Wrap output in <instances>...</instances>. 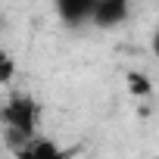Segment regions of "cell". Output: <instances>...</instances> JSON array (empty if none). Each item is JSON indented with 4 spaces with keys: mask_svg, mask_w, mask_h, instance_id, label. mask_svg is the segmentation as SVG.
<instances>
[{
    "mask_svg": "<svg viewBox=\"0 0 159 159\" xmlns=\"http://www.w3.org/2000/svg\"><path fill=\"white\" fill-rule=\"evenodd\" d=\"M0 119H3L7 128H16L28 137H34V122H38V103L31 97H13L3 112H0Z\"/></svg>",
    "mask_w": 159,
    "mask_h": 159,
    "instance_id": "1",
    "label": "cell"
},
{
    "mask_svg": "<svg viewBox=\"0 0 159 159\" xmlns=\"http://www.w3.org/2000/svg\"><path fill=\"white\" fill-rule=\"evenodd\" d=\"M128 19V0H97L91 22L97 28H116Z\"/></svg>",
    "mask_w": 159,
    "mask_h": 159,
    "instance_id": "2",
    "label": "cell"
},
{
    "mask_svg": "<svg viewBox=\"0 0 159 159\" xmlns=\"http://www.w3.org/2000/svg\"><path fill=\"white\" fill-rule=\"evenodd\" d=\"M94 7L97 0H56V13L66 25H81V22H91L94 16Z\"/></svg>",
    "mask_w": 159,
    "mask_h": 159,
    "instance_id": "3",
    "label": "cell"
},
{
    "mask_svg": "<svg viewBox=\"0 0 159 159\" xmlns=\"http://www.w3.org/2000/svg\"><path fill=\"white\" fill-rule=\"evenodd\" d=\"M19 159H66V153L50 137H31V143L19 150Z\"/></svg>",
    "mask_w": 159,
    "mask_h": 159,
    "instance_id": "4",
    "label": "cell"
},
{
    "mask_svg": "<svg viewBox=\"0 0 159 159\" xmlns=\"http://www.w3.org/2000/svg\"><path fill=\"white\" fill-rule=\"evenodd\" d=\"M13 75H16V59H13L3 47H0V84H10Z\"/></svg>",
    "mask_w": 159,
    "mask_h": 159,
    "instance_id": "5",
    "label": "cell"
},
{
    "mask_svg": "<svg viewBox=\"0 0 159 159\" xmlns=\"http://www.w3.org/2000/svg\"><path fill=\"white\" fill-rule=\"evenodd\" d=\"M128 88H131V94H134V97H150V94H153V84L147 81L143 75H137V72H131V75H128Z\"/></svg>",
    "mask_w": 159,
    "mask_h": 159,
    "instance_id": "6",
    "label": "cell"
},
{
    "mask_svg": "<svg viewBox=\"0 0 159 159\" xmlns=\"http://www.w3.org/2000/svg\"><path fill=\"white\" fill-rule=\"evenodd\" d=\"M150 44H153V53L159 56V22H156V31H153V41Z\"/></svg>",
    "mask_w": 159,
    "mask_h": 159,
    "instance_id": "7",
    "label": "cell"
},
{
    "mask_svg": "<svg viewBox=\"0 0 159 159\" xmlns=\"http://www.w3.org/2000/svg\"><path fill=\"white\" fill-rule=\"evenodd\" d=\"M0 28H3V19H0Z\"/></svg>",
    "mask_w": 159,
    "mask_h": 159,
    "instance_id": "8",
    "label": "cell"
},
{
    "mask_svg": "<svg viewBox=\"0 0 159 159\" xmlns=\"http://www.w3.org/2000/svg\"><path fill=\"white\" fill-rule=\"evenodd\" d=\"M153 159H159V156H153Z\"/></svg>",
    "mask_w": 159,
    "mask_h": 159,
    "instance_id": "9",
    "label": "cell"
}]
</instances>
